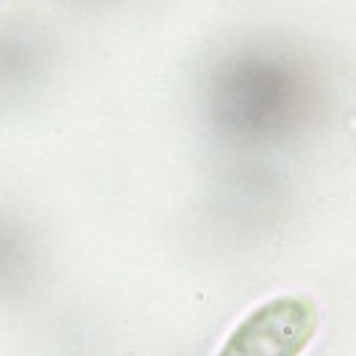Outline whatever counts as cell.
Masks as SVG:
<instances>
[{"label":"cell","mask_w":356,"mask_h":356,"mask_svg":"<svg viewBox=\"0 0 356 356\" xmlns=\"http://www.w3.org/2000/svg\"><path fill=\"white\" fill-rule=\"evenodd\" d=\"M319 330V308L305 295H279L236 324L217 356H303Z\"/></svg>","instance_id":"6da1fadb"}]
</instances>
